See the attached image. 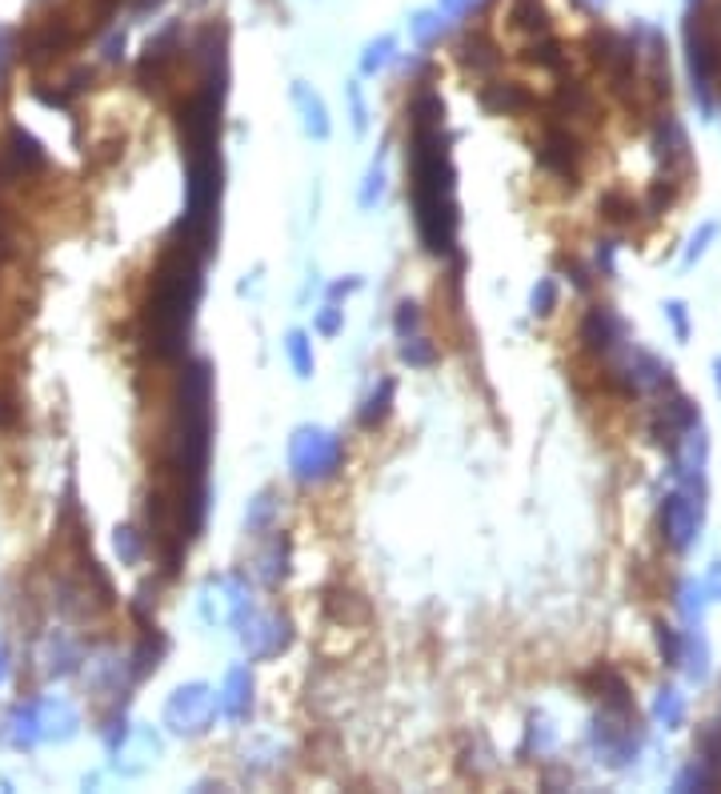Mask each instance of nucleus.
<instances>
[{
	"instance_id": "obj_1",
	"label": "nucleus",
	"mask_w": 721,
	"mask_h": 794,
	"mask_svg": "<svg viewBox=\"0 0 721 794\" xmlns=\"http://www.w3.org/2000/svg\"><path fill=\"white\" fill-rule=\"evenodd\" d=\"M537 161H541V169L553 173L561 185L577 189L581 161H585V145H581L577 129H573V125H561V121H545L541 141H537Z\"/></svg>"
},
{
	"instance_id": "obj_2",
	"label": "nucleus",
	"mask_w": 721,
	"mask_h": 794,
	"mask_svg": "<svg viewBox=\"0 0 721 794\" xmlns=\"http://www.w3.org/2000/svg\"><path fill=\"white\" fill-rule=\"evenodd\" d=\"M293 470H297L300 482H320V478H333L345 458V445L325 430H297L289 445Z\"/></svg>"
},
{
	"instance_id": "obj_3",
	"label": "nucleus",
	"mask_w": 721,
	"mask_h": 794,
	"mask_svg": "<svg viewBox=\"0 0 721 794\" xmlns=\"http://www.w3.org/2000/svg\"><path fill=\"white\" fill-rule=\"evenodd\" d=\"M577 342L590 357L605 362V357H613L625 345V317L613 305H593V310H585V317L577 325Z\"/></svg>"
},
{
	"instance_id": "obj_4",
	"label": "nucleus",
	"mask_w": 721,
	"mask_h": 794,
	"mask_svg": "<svg viewBox=\"0 0 721 794\" xmlns=\"http://www.w3.org/2000/svg\"><path fill=\"white\" fill-rule=\"evenodd\" d=\"M661 538L673 553H685L701 530V506L690 502V493H665V502L658 510Z\"/></svg>"
},
{
	"instance_id": "obj_5",
	"label": "nucleus",
	"mask_w": 721,
	"mask_h": 794,
	"mask_svg": "<svg viewBox=\"0 0 721 794\" xmlns=\"http://www.w3.org/2000/svg\"><path fill=\"white\" fill-rule=\"evenodd\" d=\"M693 425H701V413H698V405L685 398V393H665V402L658 405V413L650 418V438L658 445H665V450H678L681 445V438L693 430Z\"/></svg>"
},
{
	"instance_id": "obj_6",
	"label": "nucleus",
	"mask_w": 721,
	"mask_h": 794,
	"mask_svg": "<svg viewBox=\"0 0 721 794\" xmlns=\"http://www.w3.org/2000/svg\"><path fill=\"white\" fill-rule=\"evenodd\" d=\"M653 153H658V161L665 165L670 177H681V182H685V177L693 173L690 137H685V129H681V121L673 117V112H665V117L653 121Z\"/></svg>"
},
{
	"instance_id": "obj_7",
	"label": "nucleus",
	"mask_w": 721,
	"mask_h": 794,
	"mask_svg": "<svg viewBox=\"0 0 721 794\" xmlns=\"http://www.w3.org/2000/svg\"><path fill=\"white\" fill-rule=\"evenodd\" d=\"M213 710H217V703L205 686H180L169 703V723L172 731H205Z\"/></svg>"
},
{
	"instance_id": "obj_8",
	"label": "nucleus",
	"mask_w": 721,
	"mask_h": 794,
	"mask_svg": "<svg viewBox=\"0 0 721 794\" xmlns=\"http://www.w3.org/2000/svg\"><path fill=\"white\" fill-rule=\"evenodd\" d=\"M481 105L490 112H497V117H517V112L533 109V97L517 81H493L481 89Z\"/></svg>"
},
{
	"instance_id": "obj_9",
	"label": "nucleus",
	"mask_w": 721,
	"mask_h": 794,
	"mask_svg": "<svg viewBox=\"0 0 721 794\" xmlns=\"http://www.w3.org/2000/svg\"><path fill=\"white\" fill-rule=\"evenodd\" d=\"M597 213H601V222H610V225H618V229H625V225H633V222H638L641 205L633 202L630 193L610 189V193H601Z\"/></svg>"
},
{
	"instance_id": "obj_10",
	"label": "nucleus",
	"mask_w": 721,
	"mask_h": 794,
	"mask_svg": "<svg viewBox=\"0 0 721 794\" xmlns=\"http://www.w3.org/2000/svg\"><path fill=\"white\" fill-rule=\"evenodd\" d=\"M681 185H685L681 177H670V173H661L658 182L650 185V193H645V213H650V217H661V213H670L673 202H678Z\"/></svg>"
},
{
	"instance_id": "obj_11",
	"label": "nucleus",
	"mask_w": 721,
	"mask_h": 794,
	"mask_svg": "<svg viewBox=\"0 0 721 794\" xmlns=\"http://www.w3.org/2000/svg\"><path fill=\"white\" fill-rule=\"evenodd\" d=\"M249 690H253L249 674H245V670H233V674H229V686H225V694H220L217 703L225 706V714H229V718H240V714L249 710V698H245Z\"/></svg>"
},
{
	"instance_id": "obj_12",
	"label": "nucleus",
	"mask_w": 721,
	"mask_h": 794,
	"mask_svg": "<svg viewBox=\"0 0 721 794\" xmlns=\"http://www.w3.org/2000/svg\"><path fill=\"white\" fill-rule=\"evenodd\" d=\"M297 105L305 109V129L313 133V137H329V121H325V105L317 101V97H309L305 89H297Z\"/></svg>"
},
{
	"instance_id": "obj_13",
	"label": "nucleus",
	"mask_w": 721,
	"mask_h": 794,
	"mask_svg": "<svg viewBox=\"0 0 721 794\" xmlns=\"http://www.w3.org/2000/svg\"><path fill=\"white\" fill-rule=\"evenodd\" d=\"M653 714H658L665 726H681V718H685V703H681L678 690H661L658 703H653Z\"/></svg>"
},
{
	"instance_id": "obj_14",
	"label": "nucleus",
	"mask_w": 721,
	"mask_h": 794,
	"mask_svg": "<svg viewBox=\"0 0 721 794\" xmlns=\"http://www.w3.org/2000/svg\"><path fill=\"white\" fill-rule=\"evenodd\" d=\"M658 650H661V658H665V666H678L681 663V650H685V643H681V634L673 630V626L658 623Z\"/></svg>"
},
{
	"instance_id": "obj_15",
	"label": "nucleus",
	"mask_w": 721,
	"mask_h": 794,
	"mask_svg": "<svg viewBox=\"0 0 721 794\" xmlns=\"http://www.w3.org/2000/svg\"><path fill=\"white\" fill-rule=\"evenodd\" d=\"M389 398H393V382L385 378V382H381V393H373L369 402H365V413H360V422H365V425L381 422V418L389 413Z\"/></svg>"
},
{
	"instance_id": "obj_16",
	"label": "nucleus",
	"mask_w": 721,
	"mask_h": 794,
	"mask_svg": "<svg viewBox=\"0 0 721 794\" xmlns=\"http://www.w3.org/2000/svg\"><path fill=\"white\" fill-rule=\"evenodd\" d=\"M401 357H405L409 365H433L437 362V350H433L425 337H413V342L401 345Z\"/></svg>"
},
{
	"instance_id": "obj_17",
	"label": "nucleus",
	"mask_w": 721,
	"mask_h": 794,
	"mask_svg": "<svg viewBox=\"0 0 721 794\" xmlns=\"http://www.w3.org/2000/svg\"><path fill=\"white\" fill-rule=\"evenodd\" d=\"M289 357H293V365H297V378H309L313 357H309V342H305V333H289Z\"/></svg>"
},
{
	"instance_id": "obj_18",
	"label": "nucleus",
	"mask_w": 721,
	"mask_h": 794,
	"mask_svg": "<svg viewBox=\"0 0 721 794\" xmlns=\"http://www.w3.org/2000/svg\"><path fill=\"white\" fill-rule=\"evenodd\" d=\"M718 233H721V225H718V222H705V225H701V229L693 233L690 249H685V265H693V262H698L701 253L710 249V242H713V237H718Z\"/></svg>"
},
{
	"instance_id": "obj_19",
	"label": "nucleus",
	"mask_w": 721,
	"mask_h": 794,
	"mask_svg": "<svg viewBox=\"0 0 721 794\" xmlns=\"http://www.w3.org/2000/svg\"><path fill=\"white\" fill-rule=\"evenodd\" d=\"M553 305H557V285H553V282H541L537 290H533V313L550 317Z\"/></svg>"
},
{
	"instance_id": "obj_20",
	"label": "nucleus",
	"mask_w": 721,
	"mask_h": 794,
	"mask_svg": "<svg viewBox=\"0 0 721 794\" xmlns=\"http://www.w3.org/2000/svg\"><path fill=\"white\" fill-rule=\"evenodd\" d=\"M413 330H421V310H417V305L405 302V305L397 310V333H401V337H409Z\"/></svg>"
},
{
	"instance_id": "obj_21",
	"label": "nucleus",
	"mask_w": 721,
	"mask_h": 794,
	"mask_svg": "<svg viewBox=\"0 0 721 794\" xmlns=\"http://www.w3.org/2000/svg\"><path fill=\"white\" fill-rule=\"evenodd\" d=\"M665 313H670V322H673V330H678V337L685 342V337H690V313H685V305L670 302V305H665Z\"/></svg>"
},
{
	"instance_id": "obj_22",
	"label": "nucleus",
	"mask_w": 721,
	"mask_h": 794,
	"mask_svg": "<svg viewBox=\"0 0 721 794\" xmlns=\"http://www.w3.org/2000/svg\"><path fill=\"white\" fill-rule=\"evenodd\" d=\"M381 182H385V177H381V169H377V165H373L369 185H365V193H360V205H365V209H369V205H373V197H381Z\"/></svg>"
},
{
	"instance_id": "obj_23",
	"label": "nucleus",
	"mask_w": 721,
	"mask_h": 794,
	"mask_svg": "<svg viewBox=\"0 0 721 794\" xmlns=\"http://www.w3.org/2000/svg\"><path fill=\"white\" fill-rule=\"evenodd\" d=\"M337 325H340V313H337V310H333V305H329V310L320 313V322H317V330H320V333H337Z\"/></svg>"
},
{
	"instance_id": "obj_24",
	"label": "nucleus",
	"mask_w": 721,
	"mask_h": 794,
	"mask_svg": "<svg viewBox=\"0 0 721 794\" xmlns=\"http://www.w3.org/2000/svg\"><path fill=\"white\" fill-rule=\"evenodd\" d=\"M713 370H718V390H721V362H718V365H713Z\"/></svg>"
},
{
	"instance_id": "obj_25",
	"label": "nucleus",
	"mask_w": 721,
	"mask_h": 794,
	"mask_svg": "<svg viewBox=\"0 0 721 794\" xmlns=\"http://www.w3.org/2000/svg\"><path fill=\"white\" fill-rule=\"evenodd\" d=\"M713 85H718V92H721V69H718V81H713Z\"/></svg>"
}]
</instances>
